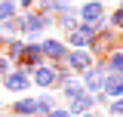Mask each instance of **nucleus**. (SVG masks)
<instances>
[{
  "instance_id": "8",
  "label": "nucleus",
  "mask_w": 123,
  "mask_h": 117,
  "mask_svg": "<svg viewBox=\"0 0 123 117\" xmlns=\"http://www.w3.org/2000/svg\"><path fill=\"white\" fill-rule=\"evenodd\" d=\"M6 114L9 117H37V102H34V96H15L12 102L6 105Z\"/></svg>"
},
{
  "instance_id": "3",
  "label": "nucleus",
  "mask_w": 123,
  "mask_h": 117,
  "mask_svg": "<svg viewBox=\"0 0 123 117\" xmlns=\"http://www.w3.org/2000/svg\"><path fill=\"white\" fill-rule=\"evenodd\" d=\"M37 43H40V56H43V62H49V65H59V62H65V56H68V46H65V40H62L59 34H46V37H40Z\"/></svg>"
},
{
  "instance_id": "6",
  "label": "nucleus",
  "mask_w": 123,
  "mask_h": 117,
  "mask_svg": "<svg viewBox=\"0 0 123 117\" xmlns=\"http://www.w3.org/2000/svg\"><path fill=\"white\" fill-rule=\"evenodd\" d=\"M105 15H108V6L102 0H83V3L77 6V19L86 22V25H95V28L105 25Z\"/></svg>"
},
{
  "instance_id": "9",
  "label": "nucleus",
  "mask_w": 123,
  "mask_h": 117,
  "mask_svg": "<svg viewBox=\"0 0 123 117\" xmlns=\"http://www.w3.org/2000/svg\"><path fill=\"white\" fill-rule=\"evenodd\" d=\"M92 62L95 56L89 49H68V56H65V65L71 68V74H83L86 68H92Z\"/></svg>"
},
{
  "instance_id": "20",
  "label": "nucleus",
  "mask_w": 123,
  "mask_h": 117,
  "mask_svg": "<svg viewBox=\"0 0 123 117\" xmlns=\"http://www.w3.org/2000/svg\"><path fill=\"white\" fill-rule=\"evenodd\" d=\"M15 13H18V3H15V0H0V22L12 19Z\"/></svg>"
},
{
  "instance_id": "18",
  "label": "nucleus",
  "mask_w": 123,
  "mask_h": 117,
  "mask_svg": "<svg viewBox=\"0 0 123 117\" xmlns=\"http://www.w3.org/2000/svg\"><path fill=\"white\" fill-rule=\"evenodd\" d=\"M0 37H3V43L6 40H12V37H22V22H18V13L12 19H6V22H0Z\"/></svg>"
},
{
  "instance_id": "21",
  "label": "nucleus",
  "mask_w": 123,
  "mask_h": 117,
  "mask_svg": "<svg viewBox=\"0 0 123 117\" xmlns=\"http://www.w3.org/2000/svg\"><path fill=\"white\" fill-rule=\"evenodd\" d=\"M105 111H108V117H123V96L120 99H108Z\"/></svg>"
},
{
  "instance_id": "24",
  "label": "nucleus",
  "mask_w": 123,
  "mask_h": 117,
  "mask_svg": "<svg viewBox=\"0 0 123 117\" xmlns=\"http://www.w3.org/2000/svg\"><path fill=\"white\" fill-rule=\"evenodd\" d=\"M15 3H18V9H34L37 0H15Z\"/></svg>"
},
{
  "instance_id": "1",
  "label": "nucleus",
  "mask_w": 123,
  "mask_h": 117,
  "mask_svg": "<svg viewBox=\"0 0 123 117\" xmlns=\"http://www.w3.org/2000/svg\"><path fill=\"white\" fill-rule=\"evenodd\" d=\"M0 89L3 92H9V96H28L31 89H34V83H31V74L25 71V68H18V65H12L9 68V74L0 80Z\"/></svg>"
},
{
  "instance_id": "23",
  "label": "nucleus",
  "mask_w": 123,
  "mask_h": 117,
  "mask_svg": "<svg viewBox=\"0 0 123 117\" xmlns=\"http://www.w3.org/2000/svg\"><path fill=\"white\" fill-rule=\"evenodd\" d=\"M9 68H12V62H9V58H6L3 52H0V80H3V77L9 74Z\"/></svg>"
},
{
  "instance_id": "14",
  "label": "nucleus",
  "mask_w": 123,
  "mask_h": 117,
  "mask_svg": "<svg viewBox=\"0 0 123 117\" xmlns=\"http://www.w3.org/2000/svg\"><path fill=\"white\" fill-rule=\"evenodd\" d=\"M102 92H105L108 99H120V96H123V77H120V74H105Z\"/></svg>"
},
{
  "instance_id": "16",
  "label": "nucleus",
  "mask_w": 123,
  "mask_h": 117,
  "mask_svg": "<svg viewBox=\"0 0 123 117\" xmlns=\"http://www.w3.org/2000/svg\"><path fill=\"white\" fill-rule=\"evenodd\" d=\"M105 68H108V74H120L123 77V43L114 46V49L105 56Z\"/></svg>"
},
{
  "instance_id": "27",
  "label": "nucleus",
  "mask_w": 123,
  "mask_h": 117,
  "mask_svg": "<svg viewBox=\"0 0 123 117\" xmlns=\"http://www.w3.org/2000/svg\"><path fill=\"white\" fill-rule=\"evenodd\" d=\"M117 9H123V0H120V3H117Z\"/></svg>"
},
{
  "instance_id": "28",
  "label": "nucleus",
  "mask_w": 123,
  "mask_h": 117,
  "mask_svg": "<svg viewBox=\"0 0 123 117\" xmlns=\"http://www.w3.org/2000/svg\"><path fill=\"white\" fill-rule=\"evenodd\" d=\"M120 34H123V31H120Z\"/></svg>"
},
{
  "instance_id": "26",
  "label": "nucleus",
  "mask_w": 123,
  "mask_h": 117,
  "mask_svg": "<svg viewBox=\"0 0 123 117\" xmlns=\"http://www.w3.org/2000/svg\"><path fill=\"white\" fill-rule=\"evenodd\" d=\"M0 52H3V37H0Z\"/></svg>"
},
{
  "instance_id": "25",
  "label": "nucleus",
  "mask_w": 123,
  "mask_h": 117,
  "mask_svg": "<svg viewBox=\"0 0 123 117\" xmlns=\"http://www.w3.org/2000/svg\"><path fill=\"white\" fill-rule=\"evenodd\" d=\"M80 117H98V114H95V111H86V114H80Z\"/></svg>"
},
{
  "instance_id": "2",
  "label": "nucleus",
  "mask_w": 123,
  "mask_h": 117,
  "mask_svg": "<svg viewBox=\"0 0 123 117\" xmlns=\"http://www.w3.org/2000/svg\"><path fill=\"white\" fill-rule=\"evenodd\" d=\"M123 43V34L120 31H111L108 25H102V28L95 31V37H92V43H89V52L95 58H105L114 46H120Z\"/></svg>"
},
{
  "instance_id": "7",
  "label": "nucleus",
  "mask_w": 123,
  "mask_h": 117,
  "mask_svg": "<svg viewBox=\"0 0 123 117\" xmlns=\"http://www.w3.org/2000/svg\"><path fill=\"white\" fill-rule=\"evenodd\" d=\"M31 83L37 86V92H55V86H59V80H55V65H49V62L37 65V68L31 71Z\"/></svg>"
},
{
  "instance_id": "15",
  "label": "nucleus",
  "mask_w": 123,
  "mask_h": 117,
  "mask_svg": "<svg viewBox=\"0 0 123 117\" xmlns=\"http://www.w3.org/2000/svg\"><path fill=\"white\" fill-rule=\"evenodd\" d=\"M77 6L74 9H68V13H62V15H55V28L52 31H59V34H68V31H74L77 28Z\"/></svg>"
},
{
  "instance_id": "22",
  "label": "nucleus",
  "mask_w": 123,
  "mask_h": 117,
  "mask_svg": "<svg viewBox=\"0 0 123 117\" xmlns=\"http://www.w3.org/2000/svg\"><path fill=\"white\" fill-rule=\"evenodd\" d=\"M46 117H71V111H68V108H65V105H55V108H52V111H49V114H46Z\"/></svg>"
},
{
  "instance_id": "17",
  "label": "nucleus",
  "mask_w": 123,
  "mask_h": 117,
  "mask_svg": "<svg viewBox=\"0 0 123 117\" xmlns=\"http://www.w3.org/2000/svg\"><path fill=\"white\" fill-rule=\"evenodd\" d=\"M22 52H25V37H12V40H6V43H3V56L9 58L12 65H18Z\"/></svg>"
},
{
  "instance_id": "13",
  "label": "nucleus",
  "mask_w": 123,
  "mask_h": 117,
  "mask_svg": "<svg viewBox=\"0 0 123 117\" xmlns=\"http://www.w3.org/2000/svg\"><path fill=\"white\" fill-rule=\"evenodd\" d=\"M65 108L71 111V117H80V114H86V111H92V108H95V102H92V96H89V92H80L77 99L65 102Z\"/></svg>"
},
{
  "instance_id": "11",
  "label": "nucleus",
  "mask_w": 123,
  "mask_h": 117,
  "mask_svg": "<svg viewBox=\"0 0 123 117\" xmlns=\"http://www.w3.org/2000/svg\"><path fill=\"white\" fill-rule=\"evenodd\" d=\"M74 6H77L74 0H37L34 3L37 13H46V15H52V19L62 15V13H68V9H74Z\"/></svg>"
},
{
  "instance_id": "4",
  "label": "nucleus",
  "mask_w": 123,
  "mask_h": 117,
  "mask_svg": "<svg viewBox=\"0 0 123 117\" xmlns=\"http://www.w3.org/2000/svg\"><path fill=\"white\" fill-rule=\"evenodd\" d=\"M95 25H86V22H77L74 31H68V34H62V40H65V46L68 49H89L92 37H95Z\"/></svg>"
},
{
  "instance_id": "19",
  "label": "nucleus",
  "mask_w": 123,
  "mask_h": 117,
  "mask_svg": "<svg viewBox=\"0 0 123 117\" xmlns=\"http://www.w3.org/2000/svg\"><path fill=\"white\" fill-rule=\"evenodd\" d=\"M34 102H37V117H46L55 105H59V99H55V92H37Z\"/></svg>"
},
{
  "instance_id": "10",
  "label": "nucleus",
  "mask_w": 123,
  "mask_h": 117,
  "mask_svg": "<svg viewBox=\"0 0 123 117\" xmlns=\"http://www.w3.org/2000/svg\"><path fill=\"white\" fill-rule=\"evenodd\" d=\"M37 65H43V56H40V43L37 40H25V52L18 58V68H25V71H34Z\"/></svg>"
},
{
  "instance_id": "5",
  "label": "nucleus",
  "mask_w": 123,
  "mask_h": 117,
  "mask_svg": "<svg viewBox=\"0 0 123 117\" xmlns=\"http://www.w3.org/2000/svg\"><path fill=\"white\" fill-rule=\"evenodd\" d=\"M105 74H108V68H105V58H95V62H92V68H86V71H83V74H77V77H80L83 89H86L89 96H95V92H102Z\"/></svg>"
},
{
  "instance_id": "12",
  "label": "nucleus",
  "mask_w": 123,
  "mask_h": 117,
  "mask_svg": "<svg viewBox=\"0 0 123 117\" xmlns=\"http://www.w3.org/2000/svg\"><path fill=\"white\" fill-rule=\"evenodd\" d=\"M80 92H86V89H83V83H80V77L74 74V77H68L65 83H59V89H55V99H59V102H71V99H77Z\"/></svg>"
}]
</instances>
